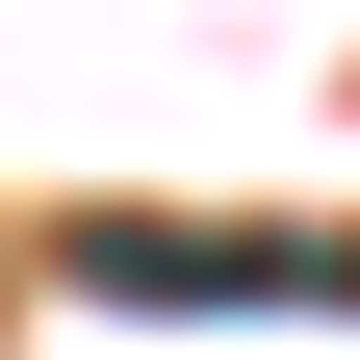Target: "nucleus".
I'll return each instance as SVG.
<instances>
[{
    "label": "nucleus",
    "mask_w": 360,
    "mask_h": 360,
    "mask_svg": "<svg viewBox=\"0 0 360 360\" xmlns=\"http://www.w3.org/2000/svg\"><path fill=\"white\" fill-rule=\"evenodd\" d=\"M77 283H103V309H360V232H180V206H103Z\"/></svg>",
    "instance_id": "obj_1"
}]
</instances>
